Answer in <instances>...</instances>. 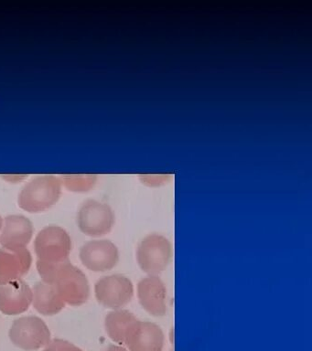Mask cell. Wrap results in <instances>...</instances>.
Here are the masks:
<instances>
[{"label":"cell","mask_w":312,"mask_h":351,"mask_svg":"<svg viewBox=\"0 0 312 351\" xmlns=\"http://www.w3.org/2000/svg\"><path fill=\"white\" fill-rule=\"evenodd\" d=\"M42 281L53 285L65 304L78 306L90 296L88 279L84 271L73 265L70 260L57 265L37 262Z\"/></svg>","instance_id":"obj_1"},{"label":"cell","mask_w":312,"mask_h":351,"mask_svg":"<svg viewBox=\"0 0 312 351\" xmlns=\"http://www.w3.org/2000/svg\"><path fill=\"white\" fill-rule=\"evenodd\" d=\"M62 195L60 178L43 175L29 181L19 194L18 204L31 213H43L53 208Z\"/></svg>","instance_id":"obj_2"},{"label":"cell","mask_w":312,"mask_h":351,"mask_svg":"<svg viewBox=\"0 0 312 351\" xmlns=\"http://www.w3.org/2000/svg\"><path fill=\"white\" fill-rule=\"evenodd\" d=\"M72 241L69 233L57 225L45 227L38 233L34 251L40 262L57 265L69 261Z\"/></svg>","instance_id":"obj_3"},{"label":"cell","mask_w":312,"mask_h":351,"mask_svg":"<svg viewBox=\"0 0 312 351\" xmlns=\"http://www.w3.org/2000/svg\"><path fill=\"white\" fill-rule=\"evenodd\" d=\"M172 246L165 236L152 233L142 239L136 249V260L141 270L149 276L163 273L171 262Z\"/></svg>","instance_id":"obj_4"},{"label":"cell","mask_w":312,"mask_h":351,"mask_svg":"<svg viewBox=\"0 0 312 351\" xmlns=\"http://www.w3.org/2000/svg\"><path fill=\"white\" fill-rule=\"evenodd\" d=\"M10 339L21 350H38L50 343L51 331L42 318L28 315L13 322L10 329Z\"/></svg>","instance_id":"obj_5"},{"label":"cell","mask_w":312,"mask_h":351,"mask_svg":"<svg viewBox=\"0 0 312 351\" xmlns=\"http://www.w3.org/2000/svg\"><path fill=\"white\" fill-rule=\"evenodd\" d=\"M77 224L81 232L91 237L106 235L113 229L115 214L106 203L88 199L79 208Z\"/></svg>","instance_id":"obj_6"},{"label":"cell","mask_w":312,"mask_h":351,"mask_svg":"<svg viewBox=\"0 0 312 351\" xmlns=\"http://www.w3.org/2000/svg\"><path fill=\"white\" fill-rule=\"evenodd\" d=\"M95 298L106 308L120 309L127 306L134 295L133 282L122 274L103 277L95 285Z\"/></svg>","instance_id":"obj_7"},{"label":"cell","mask_w":312,"mask_h":351,"mask_svg":"<svg viewBox=\"0 0 312 351\" xmlns=\"http://www.w3.org/2000/svg\"><path fill=\"white\" fill-rule=\"evenodd\" d=\"M79 257L90 271L103 273L113 269L119 262V251L109 240H93L81 247Z\"/></svg>","instance_id":"obj_8"},{"label":"cell","mask_w":312,"mask_h":351,"mask_svg":"<svg viewBox=\"0 0 312 351\" xmlns=\"http://www.w3.org/2000/svg\"><path fill=\"white\" fill-rule=\"evenodd\" d=\"M138 298L141 306L153 317H163L168 310L167 288L158 276H149L138 285Z\"/></svg>","instance_id":"obj_9"},{"label":"cell","mask_w":312,"mask_h":351,"mask_svg":"<svg viewBox=\"0 0 312 351\" xmlns=\"http://www.w3.org/2000/svg\"><path fill=\"white\" fill-rule=\"evenodd\" d=\"M32 303V290L23 279L0 285V312L8 315L23 314Z\"/></svg>","instance_id":"obj_10"},{"label":"cell","mask_w":312,"mask_h":351,"mask_svg":"<svg viewBox=\"0 0 312 351\" xmlns=\"http://www.w3.org/2000/svg\"><path fill=\"white\" fill-rule=\"evenodd\" d=\"M31 219L23 215H10L3 219L0 244L4 249L16 251L26 248L34 236Z\"/></svg>","instance_id":"obj_11"},{"label":"cell","mask_w":312,"mask_h":351,"mask_svg":"<svg viewBox=\"0 0 312 351\" xmlns=\"http://www.w3.org/2000/svg\"><path fill=\"white\" fill-rule=\"evenodd\" d=\"M165 337L157 324L138 321L130 331L125 344L130 351H163Z\"/></svg>","instance_id":"obj_12"},{"label":"cell","mask_w":312,"mask_h":351,"mask_svg":"<svg viewBox=\"0 0 312 351\" xmlns=\"http://www.w3.org/2000/svg\"><path fill=\"white\" fill-rule=\"evenodd\" d=\"M32 263V256L27 248L0 250V285L21 279L28 274Z\"/></svg>","instance_id":"obj_13"},{"label":"cell","mask_w":312,"mask_h":351,"mask_svg":"<svg viewBox=\"0 0 312 351\" xmlns=\"http://www.w3.org/2000/svg\"><path fill=\"white\" fill-rule=\"evenodd\" d=\"M32 304L35 310L43 315H54L64 308L62 300L53 285L43 281L36 282L32 287Z\"/></svg>","instance_id":"obj_14"},{"label":"cell","mask_w":312,"mask_h":351,"mask_svg":"<svg viewBox=\"0 0 312 351\" xmlns=\"http://www.w3.org/2000/svg\"><path fill=\"white\" fill-rule=\"evenodd\" d=\"M138 321V318L128 310H114L106 317V333L117 344H125V339Z\"/></svg>","instance_id":"obj_15"},{"label":"cell","mask_w":312,"mask_h":351,"mask_svg":"<svg viewBox=\"0 0 312 351\" xmlns=\"http://www.w3.org/2000/svg\"><path fill=\"white\" fill-rule=\"evenodd\" d=\"M62 185L73 192H87L93 189L97 183V177L95 175H62Z\"/></svg>","instance_id":"obj_16"},{"label":"cell","mask_w":312,"mask_h":351,"mask_svg":"<svg viewBox=\"0 0 312 351\" xmlns=\"http://www.w3.org/2000/svg\"><path fill=\"white\" fill-rule=\"evenodd\" d=\"M43 351H83L80 348L67 340L56 339L51 340Z\"/></svg>","instance_id":"obj_17"},{"label":"cell","mask_w":312,"mask_h":351,"mask_svg":"<svg viewBox=\"0 0 312 351\" xmlns=\"http://www.w3.org/2000/svg\"><path fill=\"white\" fill-rule=\"evenodd\" d=\"M104 351H128L127 348H123L122 346L111 345Z\"/></svg>","instance_id":"obj_18"},{"label":"cell","mask_w":312,"mask_h":351,"mask_svg":"<svg viewBox=\"0 0 312 351\" xmlns=\"http://www.w3.org/2000/svg\"><path fill=\"white\" fill-rule=\"evenodd\" d=\"M2 226H3V219L0 216V230L2 229Z\"/></svg>","instance_id":"obj_19"}]
</instances>
